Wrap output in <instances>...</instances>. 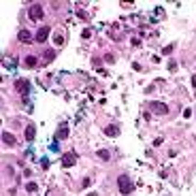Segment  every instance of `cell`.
Masks as SVG:
<instances>
[{
    "instance_id": "cell-1",
    "label": "cell",
    "mask_w": 196,
    "mask_h": 196,
    "mask_svg": "<svg viewBox=\"0 0 196 196\" xmlns=\"http://www.w3.org/2000/svg\"><path fill=\"white\" fill-rule=\"evenodd\" d=\"M117 185H119V192L126 194V196L134 190V185H132V181L128 179V175H119V177H117Z\"/></svg>"
},
{
    "instance_id": "cell-2",
    "label": "cell",
    "mask_w": 196,
    "mask_h": 196,
    "mask_svg": "<svg viewBox=\"0 0 196 196\" xmlns=\"http://www.w3.org/2000/svg\"><path fill=\"white\" fill-rule=\"evenodd\" d=\"M28 15H30V19H32V21H38V19H43V5H30V11H28Z\"/></svg>"
},
{
    "instance_id": "cell-3",
    "label": "cell",
    "mask_w": 196,
    "mask_h": 196,
    "mask_svg": "<svg viewBox=\"0 0 196 196\" xmlns=\"http://www.w3.org/2000/svg\"><path fill=\"white\" fill-rule=\"evenodd\" d=\"M77 162V154L75 152H66L64 156H62V164L68 168V166H72V164H75Z\"/></svg>"
},
{
    "instance_id": "cell-4",
    "label": "cell",
    "mask_w": 196,
    "mask_h": 196,
    "mask_svg": "<svg viewBox=\"0 0 196 196\" xmlns=\"http://www.w3.org/2000/svg\"><path fill=\"white\" fill-rule=\"evenodd\" d=\"M149 107H152V113H158V115H166L168 113V107L164 103H152Z\"/></svg>"
},
{
    "instance_id": "cell-5",
    "label": "cell",
    "mask_w": 196,
    "mask_h": 196,
    "mask_svg": "<svg viewBox=\"0 0 196 196\" xmlns=\"http://www.w3.org/2000/svg\"><path fill=\"white\" fill-rule=\"evenodd\" d=\"M15 87H17V92H19V94H28L30 81H28V79H17V81H15Z\"/></svg>"
},
{
    "instance_id": "cell-6",
    "label": "cell",
    "mask_w": 196,
    "mask_h": 196,
    "mask_svg": "<svg viewBox=\"0 0 196 196\" xmlns=\"http://www.w3.org/2000/svg\"><path fill=\"white\" fill-rule=\"evenodd\" d=\"M47 36H49V28H47V26H43V28L36 32V41H38V43H45V41H47Z\"/></svg>"
},
{
    "instance_id": "cell-7",
    "label": "cell",
    "mask_w": 196,
    "mask_h": 196,
    "mask_svg": "<svg viewBox=\"0 0 196 196\" xmlns=\"http://www.w3.org/2000/svg\"><path fill=\"white\" fill-rule=\"evenodd\" d=\"M34 134H36V126H34V124H28V126H26V141H34Z\"/></svg>"
},
{
    "instance_id": "cell-8",
    "label": "cell",
    "mask_w": 196,
    "mask_h": 196,
    "mask_svg": "<svg viewBox=\"0 0 196 196\" xmlns=\"http://www.w3.org/2000/svg\"><path fill=\"white\" fill-rule=\"evenodd\" d=\"M2 143H5V145H9V147H13L17 141H15V136H13L11 132H2Z\"/></svg>"
},
{
    "instance_id": "cell-9",
    "label": "cell",
    "mask_w": 196,
    "mask_h": 196,
    "mask_svg": "<svg viewBox=\"0 0 196 196\" xmlns=\"http://www.w3.org/2000/svg\"><path fill=\"white\" fill-rule=\"evenodd\" d=\"M23 64H26L28 68H32V66H36V64H38V58H36V56H26Z\"/></svg>"
},
{
    "instance_id": "cell-10",
    "label": "cell",
    "mask_w": 196,
    "mask_h": 196,
    "mask_svg": "<svg viewBox=\"0 0 196 196\" xmlns=\"http://www.w3.org/2000/svg\"><path fill=\"white\" fill-rule=\"evenodd\" d=\"M58 139H66L68 136V126L66 124H60V128H58V134H56Z\"/></svg>"
},
{
    "instance_id": "cell-11",
    "label": "cell",
    "mask_w": 196,
    "mask_h": 196,
    "mask_svg": "<svg viewBox=\"0 0 196 196\" xmlns=\"http://www.w3.org/2000/svg\"><path fill=\"white\" fill-rule=\"evenodd\" d=\"M19 41H21V43H30V41H32V34H30L28 30H21V32H19Z\"/></svg>"
},
{
    "instance_id": "cell-12",
    "label": "cell",
    "mask_w": 196,
    "mask_h": 196,
    "mask_svg": "<svg viewBox=\"0 0 196 196\" xmlns=\"http://www.w3.org/2000/svg\"><path fill=\"white\" fill-rule=\"evenodd\" d=\"M105 132H107L109 136H115V134H119V128H117V126H107Z\"/></svg>"
},
{
    "instance_id": "cell-13",
    "label": "cell",
    "mask_w": 196,
    "mask_h": 196,
    "mask_svg": "<svg viewBox=\"0 0 196 196\" xmlns=\"http://www.w3.org/2000/svg\"><path fill=\"white\" fill-rule=\"evenodd\" d=\"M98 158H100V160H109V158H111V152H107V149H98Z\"/></svg>"
},
{
    "instance_id": "cell-14",
    "label": "cell",
    "mask_w": 196,
    "mask_h": 196,
    "mask_svg": "<svg viewBox=\"0 0 196 196\" xmlns=\"http://www.w3.org/2000/svg\"><path fill=\"white\" fill-rule=\"evenodd\" d=\"M54 43H56V45H62V43H64V34H62V32H56V36H54Z\"/></svg>"
},
{
    "instance_id": "cell-15",
    "label": "cell",
    "mask_w": 196,
    "mask_h": 196,
    "mask_svg": "<svg viewBox=\"0 0 196 196\" xmlns=\"http://www.w3.org/2000/svg\"><path fill=\"white\" fill-rule=\"evenodd\" d=\"M54 58H56V51H54V49H49V51L45 54V62H51Z\"/></svg>"
},
{
    "instance_id": "cell-16",
    "label": "cell",
    "mask_w": 196,
    "mask_h": 196,
    "mask_svg": "<svg viewBox=\"0 0 196 196\" xmlns=\"http://www.w3.org/2000/svg\"><path fill=\"white\" fill-rule=\"evenodd\" d=\"M173 49H175V45H166V47L162 49V56H168L170 51H173Z\"/></svg>"
},
{
    "instance_id": "cell-17",
    "label": "cell",
    "mask_w": 196,
    "mask_h": 196,
    "mask_svg": "<svg viewBox=\"0 0 196 196\" xmlns=\"http://www.w3.org/2000/svg\"><path fill=\"white\" fill-rule=\"evenodd\" d=\"M26 190H28V192H36V190H38V185H36V183H28V185H26Z\"/></svg>"
},
{
    "instance_id": "cell-18",
    "label": "cell",
    "mask_w": 196,
    "mask_h": 196,
    "mask_svg": "<svg viewBox=\"0 0 196 196\" xmlns=\"http://www.w3.org/2000/svg\"><path fill=\"white\" fill-rule=\"evenodd\" d=\"M90 183H92V179H90V177H85V179H83V181H81V185H83V188H87V185H90Z\"/></svg>"
},
{
    "instance_id": "cell-19",
    "label": "cell",
    "mask_w": 196,
    "mask_h": 196,
    "mask_svg": "<svg viewBox=\"0 0 196 196\" xmlns=\"http://www.w3.org/2000/svg\"><path fill=\"white\" fill-rule=\"evenodd\" d=\"M175 68H177V64H175L173 60H170V62H168V70H175Z\"/></svg>"
},
{
    "instance_id": "cell-20",
    "label": "cell",
    "mask_w": 196,
    "mask_h": 196,
    "mask_svg": "<svg viewBox=\"0 0 196 196\" xmlns=\"http://www.w3.org/2000/svg\"><path fill=\"white\" fill-rule=\"evenodd\" d=\"M100 62H103L100 58H94V60H92V64H94V66H100Z\"/></svg>"
},
{
    "instance_id": "cell-21",
    "label": "cell",
    "mask_w": 196,
    "mask_h": 196,
    "mask_svg": "<svg viewBox=\"0 0 196 196\" xmlns=\"http://www.w3.org/2000/svg\"><path fill=\"white\" fill-rule=\"evenodd\" d=\"M90 34H92V30H83V34H81V36H83V38H90Z\"/></svg>"
},
{
    "instance_id": "cell-22",
    "label": "cell",
    "mask_w": 196,
    "mask_h": 196,
    "mask_svg": "<svg viewBox=\"0 0 196 196\" xmlns=\"http://www.w3.org/2000/svg\"><path fill=\"white\" fill-rule=\"evenodd\" d=\"M192 85H194V87H196V75H194V77H192Z\"/></svg>"
},
{
    "instance_id": "cell-23",
    "label": "cell",
    "mask_w": 196,
    "mask_h": 196,
    "mask_svg": "<svg viewBox=\"0 0 196 196\" xmlns=\"http://www.w3.org/2000/svg\"><path fill=\"white\" fill-rule=\"evenodd\" d=\"M87 196H98V194H87Z\"/></svg>"
}]
</instances>
